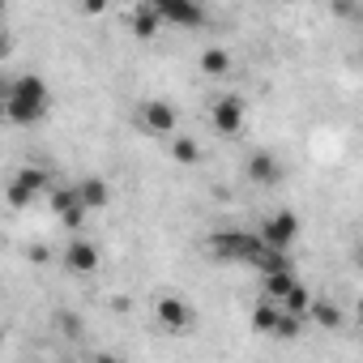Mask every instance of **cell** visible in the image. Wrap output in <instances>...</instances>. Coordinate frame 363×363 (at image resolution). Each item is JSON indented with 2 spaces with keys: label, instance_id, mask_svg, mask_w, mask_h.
I'll return each instance as SVG.
<instances>
[{
  "label": "cell",
  "instance_id": "1",
  "mask_svg": "<svg viewBox=\"0 0 363 363\" xmlns=\"http://www.w3.org/2000/svg\"><path fill=\"white\" fill-rule=\"evenodd\" d=\"M48 111H52V86H48L39 73H22V77L9 82L5 103H0V116H5L9 124L30 128V124H39Z\"/></svg>",
  "mask_w": 363,
  "mask_h": 363
},
{
  "label": "cell",
  "instance_id": "2",
  "mask_svg": "<svg viewBox=\"0 0 363 363\" xmlns=\"http://www.w3.org/2000/svg\"><path fill=\"white\" fill-rule=\"evenodd\" d=\"M48 189H52V175H48L43 167H18L13 179L5 184V201H9L13 210H26V206H35Z\"/></svg>",
  "mask_w": 363,
  "mask_h": 363
},
{
  "label": "cell",
  "instance_id": "3",
  "mask_svg": "<svg viewBox=\"0 0 363 363\" xmlns=\"http://www.w3.org/2000/svg\"><path fill=\"white\" fill-rule=\"evenodd\" d=\"M154 316H158V325L167 333H193L197 329V308L184 295H175V291L154 295Z\"/></svg>",
  "mask_w": 363,
  "mask_h": 363
},
{
  "label": "cell",
  "instance_id": "4",
  "mask_svg": "<svg viewBox=\"0 0 363 363\" xmlns=\"http://www.w3.org/2000/svg\"><path fill=\"white\" fill-rule=\"evenodd\" d=\"M154 13L162 26H175V30H201L206 26V9L197 0H150Z\"/></svg>",
  "mask_w": 363,
  "mask_h": 363
},
{
  "label": "cell",
  "instance_id": "5",
  "mask_svg": "<svg viewBox=\"0 0 363 363\" xmlns=\"http://www.w3.org/2000/svg\"><path fill=\"white\" fill-rule=\"evenodd\" d=\"M257 240H261V244H269V248L291 252V248H295V240H299V214H295V210H274V214L261 223Z\"/></svg>",
  "mask_w": 363,
  "mask_h": 363
},
{
  "label": "cell",
  "instance_id": "6",
  "mask_svg": "<svg viewBox=\"0 0 363 363\" xmlns=\"http://www.w3.org/2000/svg\"><path fill=\"white\" fill-rule=\"evenodd\" d=\"M210 124H214L218 137H240L244 124H248V107H244V99H240V94H223V99H214V107H210Z\"/></svg>",
  "mask_w": 363,
  "mask_h": 363
},
{
  "label": "cell",
  "instance_id": "7",
  "mask_svg": "<svg viewBox=\"0 0 363 363\" xmlns=\"http://www.w3.org/2000/svg\"><path fill=\"white\" fill-rule=\"evenodd\" d=\"M257 244H261V240H257L252 231H218V235H210L214 261H235V265H248V257H252Z\"/></svg>",
  "mask_w": 363,
  "mask_h": 363
},
{
  "label": "cell",
  "instance_id": "8",
  "mask_svg": "<svg viewBox=\"0 0 363 363\" xmlns=\"http://www.w3.org/2000/svg\"><path fill=\"white\" fill-rule=\"evenodd\" d=\"M137 124H141V133H150V137H171V133L179 128V111H175L167 99H150V103H141Z\"/></svg>",
  "mask_w": 363,
  "mask_h": 363
},
{
  "label": "cell",
  "instance_id": "9",
  "mask_svg": "<svg viewBox=\"0 0 363 363\" xmlns=\"http://www.w3.org/2000/svg\"><path fill=\"white\" fill-rule=\"evenodd\" d=\"M60 265H65L69 274H77V278H90V274L103 265V252H99V244H90L86 235H73V240L65 244V252H60Z\"/></svg>",
  "mask_w": 363,
  "mask_h": 363
},
{
  "label": "cell",
  "instance_id": "10",
  "mask_svg": "<svg viewBox=\"0 0 363 363\" xmlns=\"http://www.w3.org/2000/svg\"><path fill=\"white\" fill-rule=\"evenodd\" d=\"M48 206H52V214L69 227V231H82V223L90 218V210L77 201V189H69V184H56V189H48Z\"/></svg>",
  "mask_w": 363,
  "mask_h": 363
},
{
  "label": "cell",
  "instance_id": "11",
  "mask_svg": "<svg viewBox=\"0 0 363 363\" xmlns=\"http://www.w3.org/2000/svg\"><path fill=\"white\" fill-rule=\"evenodd\" d=\"M244 175H248V184H257V189H274V184H282V158L274 150H252Z\"/></svg>",
  "mask_w": 363,
  "mask_h": 363
},
{
  "label": "cell",
  "instance_id": "12",
  "mask_svg": "<svg viewBox=\"0 0 363 363\" xmlns=\"http://www.w3.org/2000/svg\"><path fill=\"white\" fill-rule=\"evenodd\" d=\"M77 201L94 214V210H107L111 206V184H107V179L103 175H86V179H77Z\"/></svg>",
  "mask_w": 363,
  "mask_h": 363
},
{
  "label": "cell",
  "instance_id": "13",
  "mask_svg": "<svg viewBox=\"0 0 363 363\" xmlns=\"http://www.w3.org/2000/svg\"><path fill=\"white\" fill-rule=\"evenodd\" d=\"M124 26H128V35H133V39H141V43L158 39V30H162V22H158V13H154L150 0H145V5H137V9L124 18Z\"/></svg>",
  "mask_w": 363,
  "mask_h": 363
},
{
  "label": "cell",
  "instance_id": "14",
  "mask_svg": "<svg viewBox=\"0 0 363 363\" xmlns=\"http://www.w3.org/2000/svg\"><path fill=\"white\" fill-rule=\"evenodd\" d=\"M303 320H316L320 329H346V312H342L333 299H325V295H312V303H308Z\"/></svg>",
  "mask_w": 363,
  "mask_h": 363
},
{
  "label": "cell",
  "instance_id": "15",
  "mask_svg": "<svg viewBox=\"0 0 363 363\" xmlns=\"http://www.w3.org/2000/svg\"><path fill=\"white\" fill-rule=\"evenodd\" d=\"M291 282H295V265H282V269H265V274H261V295L278 303V299L291 291Z\"/></svg>",
  "mask_w": 363,
  "mask_h": 363
},
{
  "label": "cell",
  "instance_id": "16",
  "mask_svg": "<svg viewBox=\"0 0 363 363\" xmlns=\"http://www.w3.org/2000/svg\"><path fill=\"white\" fill-rule=\"evenodd\" d=\"M201 141L197 137H184V133H171V158L179 162V167H197L201 162Z\"/></svg>",
  "mask_w": 363,
  "mask_h": 363
},
{
  "label": "cell",
  "instance_id": "17",
  "mask_svg": "<svg viewBox=\"0 0 363 363\" xmlns=\"http://www.w3.org/2000/svg\"><path fill=\"white\" fill-rule=\"evenodd\" d=\"M197 65H201L206 77H227V73H231V52H227V48H206V52L197 56Z\"/></svg>",
  "mask_w": 363,
  "mask_h": 363
},
{
  "label": "cell",
  "instance_id": "18",
  "mask_svg": "<svg viewBox=\"0 0 363 363\" xmlns=\"http://www.w3.org/2000/svg\"><path fill=\"white\" fill-rule=\"evenodd\" d=\"M308 303H312V291H308L299 278H295V282H291V291L278 299V308H282V312H295V316H303V312H308Z\"/></svg>",
  "mask_w": 363,
  "mask_h": 363
},
{
  "label": "cell",
  "instance_id": "19",
  "mask_svg": "<svg viewBox=\"0 0 363 363\" xmlns=\"http://www.w3.org/2000/svg\"><path fill=\"white\" fill-rule=\"evenodd\" d=\"M278 312H282V308H278L274 299H265V295H261V303L252 308V329H257V333H274V325H278Z\"/></svg>",
  "mask_w": 363,
  "mask_h": 363
},
{
  "label": "cell",
  "instance_id": "20",
  "mask_svg": "<svg viewBox=\"0 0 363 363\" xmlns=\"http://www.w3.org/2000/svg\"><path fill=\"white\" fill-rule=\"evenodd\" d=\"M303 329V316H295V312H278V325H274V337H295Z\"/></svg>",
  "mask_w": 363,
  "mask_h": 363
},
{
  "label": "cell",
  "instance_id": "21",
  "mask_svg": "<svg viewBox=\"0 0 363 363\" xmlns=\"http://www.w3.org/2000/svg\"><path fill=\"white\" fill-rule=\"evenodd\" d=\"M26 261H30V265H48V261H52V248H48V244H30V248H26Z\"/></svg>",
  "mask_w": 363,
  "mask_h": 363
},
{
  "label": "cell",
  "instance_id": "22",
  "mask_svg": "<svg viewBox=\"0 0 363 363\" xmlns=\"http://www.w3.org/2000/svg\"><path fill=\"white\" fill-rule=\"evenodd\" d=\"M56 325H60L69 337H77V333H82V320H77L73 312H56Z\"/></svg>",
  "mask_w": 363,
  "mask_h": 363
},
{
  "label": "cell",
  "instance_id": "23",
  "mask_svg": "<svg viewBox=\"0 0 363 363\" xmlns=\"http://www.w3.org/2000/svg\"><path fill=\"white\" fill-rule=\"evenodd\" d=\"M77 5H82V13L99 18V13H107V5H111V0H77Z\"/></svg>",
  "mask_w": 363,
  "mask_h": 363
},
{
  "label": "cell",
  "instance_id": "24",
  "mask_svg": "<svg viewBox=\"0 0 363 363\" xmlns=\"http://www.w3.org/2000/svg\"><path fill=\"white\" fill-rule=\"evenodd\" d=\"M9 56H13V35L0 30V60H9Z\"/></svg>",
  "mask_w": 363,
  "mask_h": 363
},
{
  "label": "cell",
  "instance_id": "25",
  "mask_svg": "<svg viewBox=\"0 0 363 363\" xmlns=\"http://www.w3.org/2000/svg\"><path fill=\"white\" fill-rule=\"evenodd\" d=\"M333 13L337 18H354V0H333Z\"/></svg>",
  "mask_w": 363,
  "mask_h": 363
},
{
  "label": "cell",
  "instance_id": "26",
  "mask_svg": "<svg viewBox=\"0 0 363 363\" xmlns=\"http://www.w3.org/2000/svg\"><path fill=\"white\" fill-rule=\"evenodd\" d=\"M5 13H9V0H0V22H5Z\"/></svg>",
  "mask_w": 363,
  "mask_h": 363
},
{
  "label": "cell",
  "instance_id": "27",
  "mask_svg": "<svg viewBox=\"0 0 363 363\" xmlns=\"http://www.w3.org/2000/svg\"><path fill=\"white\" fill-rule=\"evenodd\" d=\"M5 90H9V82H5V77H0V103H5Z\"/></svg>",
  "mask_w": 363,
  "mask_h": 363
},
{
  "label": "cell",
  "instance_id": "28",
  "mask_svg": "<svg viewBox=\"0 0 363 363\" xmlns=\"http://www.w3.org/2000/svg\"><path fill=\"white\" fill-rule=\"evenodd\" d=\"M0 346H5V329H0Z\"/></svg>",
  "mask_w": 363,
  "mask_h": 363
}]
</instances>
